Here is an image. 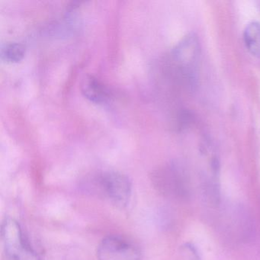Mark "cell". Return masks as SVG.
Here are the masks:
<instances>
[{"label":"cell","instance_id":"6da1fadb","mask_svg":"<svg viewBox=\"0 0 260 260\" xmlns=\"http://www.w3.org/2000/svg\"><path fill=\"white\" fill-rule=\"evenodd\" d=\"M153 183L165 197L182 201L191 198L192 189L189 175L179 164H172L155 172Z\"/></svg>","mask_w":260,"mask_h":260},{"label":"cell","instance_id":"7a4b0ae2","mask_svg":"<svg viewBox=\"0 0 260 260\" xmlns=\"http://www.w3.org/2000/svg\"><path fill=\"white\" fill-rule=\"evenodd\" d=\"M94 192L109 199L115 206L124 208L130 202L132 185L129 178L123 173L106 171L92 179Z\"/></svg>","mask_w":260,"mask_h":260},{"label":"cell","instance_id":"3957f363","mask_svg":"<svg viewBox=\"0 0 260 260\" xmlns=\"http://www.w3.org/2000/svg\"><path fill=\"white\" fill-rule=\"evenodd\" d=\"M2 240L7 256L10 260H39L41 257L31 247L24 236L20 224L15 219L4 220Z\"/></svg>","mask_w":260,"mask_h":260},{"label":"cell","instance_id":"277c9868","mask_svg":"<svg viewBox=\"0 0 260 260\" xmlns=\"http://www.w3.org/2000/svg\"><path fill=\"white\" fill-rule=\"evenodd\" d=\"M199 56L200 44L197 36L192 33L184 37L173 49V60L188 83H194Z\"/></svg>","mask_w":260,"mask_h":260},{"label":"cell","instance_id":"5b68a950","mask_svg":"<svg viewBox=\"0 0 260 260\" xmlns=\"http://www.w3.org/2000/svg\"><path fill=\"white\" fill-rule=\"evenodd\" d=\"M98 260H141L138 246L118 236H109L102 240L97 249Z\"/></svg>","mask_w":260,"mask_h":260},{"label":"cell","instance_id":"8992f818","mask_svg":"<svg viewBox=\"0 0 260 260\" xmlns=\"http://www.w3.org/2000/svg\"><path fill=\"white\" fill-rule=\"evenodd\" d=\"M231 226L234 234L242 241L252 240L255 234V222L251 213L243 205H237L231 214Z\"/></svg>","mask_w":260,"mask_h":260},{"label":"cell","instance_id":"52a82bcc","mask_svg":"<svg viewBox=\"0 0 260 260\" xmlns=\"http://www.w3.org/2000/svg\"><path fill=\"white\" fill-rule=\"evenodd\" d=\"M81 90L87 100L95 104H103L109 99L107 88L95 77L89 76L83 80Z\"/></svg>","mask_w":260,"mask_h":260},{"label":"cell","instance_id":"ba28073f","mask_svg":"<svg viewBox=\"0 0 260 260\" xmlns=\"http://www.w3.org/2000/svg\"><path fill=\"white\" fill-rule=\"evenodd\" d=\"M245 46L254 57H260V22H249L243 31Z\"/></svg>","mask_w":260,"mask_h":260},{"label":"cell","instance_id":"9c48e42d","mask_svg":"<svg viewBox=\"0 0 260 260\" xmlns=\"http://www.w3.org/2000/svg\"><path fill=\"white\" fill-rule=\"evenodd\" d=\"M25 54V46L16 42L7 43L1 49V57L7 63H18L24 58Z\"/></svg>","mask_w":260,"mask_h":260},{"label":"cell","instance_id":"30bf717a","mask_svg":"<svg viewBox=\"0 0 260 260\" xmlns=\"http://www.w3.org/2000/svg\"><path fill=\"white\" fill-rule=\"evenodd\" d=\"M181 253L185 260H202L200 252L193 243H187L181 246Z\"/></svg>","mask_w":260,"mask_h":260}]
</instances>
